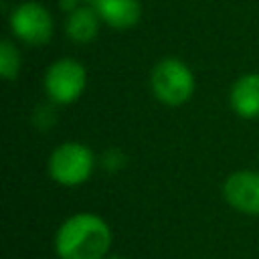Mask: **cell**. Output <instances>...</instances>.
I'll return each instance as SVG.
<instances>
[{
  "mask_svg": "<svg viewBox=\"0 0 259 259\" xmlns=\"http://www.w3.org/2000/svg\"><path fill=\"white\" fill-rule=\"evenodd\" d=\"M113 235L105 219L95 212L67 217L55 233L59 259H103L109 253Z\"/></svg>",
  "mask_w": 259,
  "mask_h": 259,
  "instance_id": "obj_1",
  "label": "cell"
},
{
  "mask_svg": "<svg viewBox=\"0 0 259 259\" xmlns=\"http://www.w3.org/2000/svg\"><path fill=\"white\" fill-rule=\"evenodd\" d=\"M150 87L154 97L168 107H178L186 103L196 87V79L192 69L176 59V57H166L156 63L150 75Z\"/></svg>",
  "mask_w": 259,
  "mask_h": 259,
  "instance_id": "obj_2",
  "label": "cell"
},
{
  "mask_svg": "<svg viewBox=\"0 0 259 259\" xmlns=\"http://www.w3.org/2000/svg\"><path fill=\"white\" fill-rule=\"evenodd\" d=\"M49 174L61 186H79L95 170V154L81 142H65L49 156Z\"/></svg>",
  "mask_w": 259,
  "mask_h": 259,
  "instance_id": "obj_3",
  "label": "cell"
},
{
  "mask_svg": "<svg viewBox=\"0 0 259 259\" xmlns=\"http://www.w3.org/2000/svg\"><path fill=\"white\" fill-rule=\"evenodd\" d=\"M42 85H45V91L53 103L71 105L85 91L87 71L77 59L61 57L47 67Z\"/></svg>",
  "mask_w": 259,
  "mask_h": 259,
  "instance_id": "obj_4",
  "label": "cell"
},
{
  "mask_svg": "<svg viewBox=\"0 0 259 259\" xmlns=\"http://www.w3.org/2000/svg\"><path fill=\"white\" fill-rule=\"evenodd\" d=\"M10 30L24 45L40 47L47 45L53 36V16L40 2H20L10 12Z\"/></svg>",
  "mask_w": 259,
  "mask_h": 259,
  "instance_id": "obj_5",
  "label": "cell"
},
{
  "mask_svg": "<svg viewBox=\"0 0 259 259\" xmlns=\"http://www.w3.org/2000/svg\"><path fill=\"white\" fill-rule=\"evenodd\" d=\"M223 196L229 206L243 214H259V170H237L223 182Z\"/></svg>",
  "mask_w": 259,
  "mask_h": 259,
  "instance_id": "obj_6",
  "label": "cell"
},
{
  "mask_svg": "<svg viewBox=\"0 0 259 259\" xmlns=\"http://www.w3.org/2000/svg\"><path fill=\"white\" fill-rule=\"evenodd\" d=\"M229 103L241 119H257L259 117V73L241 75L229 91Z\"/></svg>",
  "mask_w": 259,
  "mask_h": 259,
  "instance_id": "obj_7",
  "label": "cell"
},
{
  "mask_svg": "<svg viewBox=\"0 0 259 259\" xmlns=\"http://www.w3.org/2000/svg\"><path fill=\"white\" fill-rule=\"evenodd\" d=\"M93 6L101 22L115 30L134 28L142 18L140 0H95Z\"/></svg>",
  "mask_w": 259,
  "mask_h": 259,
  "instance_id": "obj_8",
  "label": "cell"
},
{
  "mask_svg": "<svg viewBox=\"0 0 259 259\" xmlns=\"http://www.w3.org/2000/svg\"><path fill=\"white\" fill-rule=\"evenodd\" d=\"M99 24H101V18H99L95 6H77L73 12H69L65 28L73 42L87 45L97 36Z\"/></svg>",
  "mask_w": 259,
  "mask_h": 259,
  "instance_id": "obj_9",
  "label": "cell"
},
{
  "mask_svg": "<svg viewBox=\"0 0 259 259\" xmlns=\"http://www.w3.org/2000/svg\"><path fill=\"white\" fill-rule=\"evenodd\" d=\"M18 71H20V53L8 38H4L0 45V75L12 81L18 77Z\"/></svg>",
  "mask_w": 259,
  "mask_h": 259,
  "instance_id": "obj_10",
  "label": "cell"
},
{
  "mask_svg": "<svg viewBox=\"0 0 259 259\" xmlns=\"http://www.w3.org/2000/svg\"><path fill=\"white\" fill-rule=\"evenodd\" d=\"M103 168L107 170V172H117L121 166H123V162H125V158H123V154L119 152V150H107L105 154H103Z\"/></svg>",
  "mask_w": 259,
  "mask_h": 259,
  "instance_id": "obj_11",
  "label": "cell"
},
{
  "mask_svg": "<svg viewBox=\"0 0 259 259\" xmlns=\"http://www.w3.org/2000/svg\"><path fill=\"white\" fill-rule=\"evenodd\" d=\"M103 259H125V257H119V255H107V257H103Z\"/></svg>",
  "mask_w": 259,
  "mask_h": 259,
  "instance_id": "obj_12",
  "label": "cell"
},
{
  "mask_svg": "<svg viewBox=\"0 0 259 259\" xmlns=\"http://www.w3.org/2000/svg\"><path fill=\"white\" fill-rule=\"evenodd\" d=\"M81 2H91V4H93V2H95V0H81Z\"/></svg>",
  "mask_w": 259,
  "mask_h": 259,
  "instance_id": "obj_13",
  "label": "cell"
}]
</instances>
